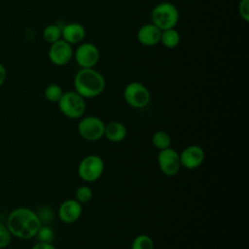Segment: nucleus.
I'll use <instances>...</instances> for the list:
<instances>
[{
	"instance_id": "obj_22",
	"label": "nucleus",
	"mask_w": 249,
	"mask_h": 249,
	"mask_svg": "<svg viewBox=\"0 0 249 249\" xmlns=\"http://www.w3.org/2000/svg\"><path fill=\"white\" fill-rule=\"evenodd\" d=\"M92 198V191L87 185H82L78 187L75 191V199L81 204L88 203Z\"/></svg>"
},
{
	"instance_id": "obj_23",
	"label": "nucleus",
	"mask_w": 249,
	"mask_h": 249,
	"mask_svg": "<svg viewBox=\"0 0 249 249\" xmlns=\"http://www.w3.org/2000/svg\"><path fill=\"white\" fill-rule=\"evenodd\" d=\"M42 225H48L51 223L54 217L53 210L49 205H42L38 208L36 212Z\"/></svg>"
},
{
	"instance_id": "obj_2",
	"label": "nucleus",
	"mask_w": 249,
	"mask_h": 249,
	"mask_svg": "<svg viewBox=\"0 0 249 249\" xmlns=\"http://www.w3.org/2000/svg\"><path fill=\"white\" fill-rule=\"evenodd\" d=\"M74 90L85 99L100 95L106 86L104 76L94 68H80L74 76Z\"/></svg>"
},
{
	"instance_id": "obj_4",
	"label": "nucleus",
	"mask_w": 249,
	"mask_h": 249,
	"mask_svg": "<svg viewBox=\"0 0 249 249\" xmlns=\"http://www.w3.org/2000/svg\"><path fill=\"white\" fill-rule=\"evenodd\" d=\"M60 112L69 119H79L84 116L87 104L86 99L75 90L64 91L57 102Z\"/></svg>"
},
{
	"instance_id": "obj_8",
	"label": "nucleus",
	"mask_w": 249,
	"mask_h": 249,
	"mask_svg": "<svg viewBox=\"0 0 249 249\" xmlns=\"http://www.w3.org/2000/svg\"><path fill=\"white\" fill-rule=\"evenodd\" d=\"M73 58L80 68H94L100 59V52L93 43L82 42L74 51Z\"/></svg>"
},
{
	"instance_id": "obj_18",
	"label": "nucleus",
	"mask_w": 249,
	"mask_h": 249,
	"mask_svg": "<svg viewBox=\"0 0 249 249\" xmlns=\"http://www.w3.org/2000/svg\"><path fill=\"white\" fill-rule=\"evenodd\" d=\"M43 38L49 43L53 44L61 39V27L58 24H49L43 30Z\"/></svg>"
},
{
	"instance_id": "obj_15",
	"label": "nucleus",
	"mask_w": 249,
	"mask_h": 249,
	"mask_svg": "<svg viewBox=\"0 0 249 249\" xmlns=\"http://www.w3.org/2000/svg\"><path fill=\"white\" fill-rule=\"evenodd\" d=\"M126 127L125 125L118 121H112L105 124L104 137L114 143L123 141L126 137Z\"/></svg>"
},
{
	"instance_id": "obj_3",
	"label": "nucleus",
	"mask_w": 249,
	"mask_h": 249,
	"mask_svg": "<svg viewBox=\"0 0 249 249\" xmlns=\"http://www.w3.org/2000/svg\"><path fill=\"white\" fill-rule=\"evenodd\" d=\"M178 21L179 11L173 3L160 2L151 12V22L161 31L175 28Z\"/></svg>"
},
{
	"instance_id": "obj_5",
	"label": "nucleus",
	"mask_w": 249,
	"mask_h": 249,
	"mask_svg": "<svg viewBox=\"0 0 249 249\" xmlns=\"http://www.w3.org/2000/svg\"><path fill=\"white\" fill-rule=\"evenodd\" d=\"M124 99L127 105L135 109L146 107L151 100V93L140 82H130L124 89Z\"/></svg>"
},
{
	"instance_id": "obj_7",
	"label": "nucleus",
	"mask_w": 249,
	"mask_h": 249,
	"mask_svg": "<svg viewBox=\"0 0 249 249\" xmlns=\"http://www.w3.org/2000/svg\"><path fill=\"white\" fill-rule=\"evenodd\" d=\"M77 129L83 139L94 142L104 137L105 124L96 116H86L79 121Z\"/></svg>"
},
{
	"instance_id": "obj_14",
	"label": "nucleus",
	"mask_w": 249,
	"mask_h": 249,
	"mask_svg": "<svg viewBox=\"0 0 249 249\" xmlns=\"http://www.w3.org/2000/svg\"><path fill=\"white\" fill-rule=\"evenodd\" d=\"M86 35V28L80 22H70L61 27V39L72 46L82 43Z\"/></svg>"
},
{
	"instance_id": "obj_11",
	"label": "nucleus",
	"mask_w": 249,
	"mask_h": 249,
	"mask_svg": "<svg viewBox=\"0 0 249 249\" xmlns=\"http://www.w3.org/2000/svg\"><path fill=\"white\" fill-rule=\"evenodd\" d=\"M181 166L187 169H196L202 164L205 159V153L199 145H189L179 154Z\"/></svg>"
},
{
	"instance_id": "obj_16",
	"label": "nucleus",
	"mask_w": 249,
	"mask_h": 249,
	"mask_svg": "<svg viewBox=\"0 0 249 249\" xmlns=\"http://www.w3.org/2000/svg\"><path fill=\"white\" fill-rule=\"evenodd\" d=\"M180 40L181 36L179 31H177L175 28H170L161 31L160 43H161L166 49H174L179 45Z\"/></svg>"
},
{
	"instance_id": "obj_19",
	"label": "nucleus",
	"mask_w": 249,
	"mask_h": 249,
	"mask_svg": "<svg viewBox=\"0 0 249 249\" xmlns=\"http://www.w3.org/2000/svg\"><path fill=\"white\" fill-rule=\"evenodd\" d=\"M63 92L64 91L59 85L50 84L49 86L46 87V89L44 90V96L48 101H50L52 103H57L58 100L60 99V97L62 96Z\"/></svg>"
},
{
	"instance_id": "obj_6",
	"label": "nucleus",
	"mask_w": 249,
	"mask_h": 249,
	"mask_svg": "<svg viewBox=\"0 0 249 249\" xmlns=\"http://www.w3.org/2000/svg\"><path fill=\"white\" fill-rule=\"evenodd\" d=\"M104 171V161L98 155H88L83 158L78 165L79 177L88 183L99 179Z\"/></svg>"
},
{
	"instance_id": "obj_13",
	"label": "nucleus",
	"mask_w": 249,
	"mask_h": 249,
	"mask_svg": "<svg viewBox=\"0 0 249 249\" xmlns=\"http://www.w3.org/2000/svg\"><path fill=\"white\" fill-rule=\"evenodd\" d=\"M161 30L152 22L143 24L136 33L137 41L145 47H153L160 43Z\"/></svg>"
},
{
	"instance_id": "obj_1",
	"label": "nucleus",
	"mask_w": 249,
	"mask_h": 249,
	"mask_svg": "<svg viewBox=\"0 0 249 249\" xmlns=\"http://www.w3.org/2000/svg\"><path fill=\"white\" fill-rule=\"evenodd\" d=\"M41 222L35 211L27 207L14 209L7 217L6 226L11 234L19 239H30L41 227Z\"/></svg>"
},
{
	"instance_id": "obj_26",
	"label": "nucleus",
	"mask_w": 249,
	"mask_h": 249,
	"mask_svg": "<svg viewBox=\"0 0 249 249\" xmlns=\"http://www.w3.org/2000/svg\"><path fill=\"white\" fill-rule=\"evenodd\" d=\"M31 249H56L55 246L53 243H48V242H40L37 241Z\"/></svg>"
},
{
	"instance_id": "obj_24",
	"label": "nucleus",
	"mask_w": 249,
	"mask_h": 249,
	"mask_svg": "<svg viewBox=\"0 0 249 249\" xmlns=\"http://www.w3.org/2000/svg\"><path fill=\"white\" fill-rule=\"evenodd\" d=\"M12 234L8 230L6 224L0 223V249L8 247L12 241Z\"/></svg>"
},
{
	"instance_id": "obj_12",
	"label": "nucleus",
	"mask_w": 249,
	"mask_h": 249,
	"mask_svg": "<svg viewBox=\"0 0 249 249\" xmlns=\"http://www.w3.org/2000/svg\"><path fill=\"white\" fill-rule=\"evenodd\" d=\"M83 212L82 204L75 198H68L64 200L58 207L57 215L65 224H72L77 222Z\"/></svg>"
},
{
	"instance_id": "obj_27",
	"label": "nucleus",
	"mask_w": 249,
	"mask_h": 249,
	"mask_svg": "<svg viewBox=\"0 0 249 249\" xmlns=\"http://www.w3.org/2000/svg\"><path fill=\"white\" fill-rule=\"evenodd\" d=\"M6 77H7V70L5 66L0 62V88L4 85Z\"/></svg>"
},
{
	"instance_id": "obj_20",
	"label": "nucleus",
	"mask_w": 249,
	"mask_h": 249,
	"mask_svg": "<svg viewBox=\"0 0 249 249\" xmlns=\"http://www.w3.org/2000/svg\"><path fill=\"white\" fill-rule=\"evenodd\" d=\"M131 249H154V241L147 234H139L132 240Z\"/></svg>"
},
{
	"instance_id": "obj_28",
	"label": "nucleus",
	"mask_w": 249,
	"mask_h": 249,
	"mask_svg": "<svg viewBox=\"0 0 249 249\" xmlns=\"http://www.w3.org/2000/svg\"><path fill=\"white\" fill-rule=\"evenodd\" d=\"M180 1H191V0H180Z\"/></svg>"
},
{
	"instance_id": "obj_10",
	"label": "nucleus",
	"mask_w": 249,
	"mask_h": 249,
	"mask_svg": "<svg viewBox=\"0 0 249 249\" xmlns=\"http://www.w3.org/2000/svg\"><path fill=\"white\" fill-rule=\"evenodd\" d=\"M74 50L72 45L60 39L53 44L48 52L50 61L56 66H64L73 59Z\"/></svg>"
},
{
	"instance_id": "obj_17",
	"label": "nucleus",
	"mask_w": 249,
	"mask_h": 249,
	"mask_svg": "<svg viewBox=\"0 0 249 249\" xmlns=\"http://www.w3.org/2000/svg\"><path fill=\"white\" fill-rule=\"evenodd\" d=\"M152 144L159 150L169 148L171 144V137L166 131L158 130L152 136Z\"/></svg>"
},
{
	"instance_id": "obj_25",
	"label": "nucleus",
	"mask_w": 249,
	"mask_h": 249,
	"mask_svg": "<svg viewBox=\"0 0 249 249\" xmlns=\"http://www.w3.org/2000/svg\"><path fill=\"white\" fill-rule=\"evenodd\" d=\"M238 14L245 21H249V0H240L238 3Z\"/></svg>"
},
{
	"instance_id": "obj_9",
	"label": "nucleus",
	"mask_w": 249,
	"mask_h": 249,
	"mask_svg": "<svg viewBox=\"0 0 249 249\" xmlns=\"http://www.w3.org/2000/svg\"><path fill=\"white\" fill-rule=\"evenodd\" d=\"M158 164L164 175L169 177L176 175L181 168L179 153L170 147L160 150L158 154Z\"/></svg>"
},
{
	"instance_id": "obj_21",
	"label": "nucleus",
	"mask_w": 249,
	"mask_h": 249,
	"mask_svg": "<svg viewBox=\"0 0 249 249\" xmlns=\"http://www.w3.org/2000/svg\"><path fill=\"white\" fill-rule=\"evenodd\" d=\"M35 237L37 241L40 242H48V243H53L54 239V231L53 230L48 226V225H41L39 230L37 231Z\"/></svg>"
}]
</instances>
